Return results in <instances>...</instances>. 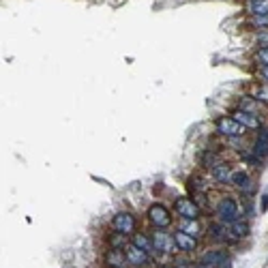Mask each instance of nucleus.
I'll list each match as a JSON object with an SVG mask.
<instances>
[{"label":"nucleus","instance_id":"obj_1","mask_svg":"<svg viewBox=\"0 0 268 268\" xmlns=\"http://www.w3.org/2000/svg\"><path fill=\"white\" fill-rule=\"evenodd\" d=\"M249 225L245 221H234V223H223V225H214L213 234H217V238H232V240H240L247 236Z\"/></svg>","mask_w":268,"mask_h":268},{"label":"nucleus","instance_id":"obj_2","mask_svg":"<svg viewBox=\"0 0 268 268\" xmlns=\"http://www.w3.org/2000/svg\"><path fill=\"white\" fill-rule=\"evenodd\" d=\"M238 204H236V200H232V198H223L217 204V217L223 221V223H234V221H238Z\"/></svg>","mask_w":268,"mask_h":268},{"label":"nucleus","instance_id":"obj_3","mask_svg":"<svg viewBox=\"0 0 268 268\" xmlns=\"http://www.w3.org/2000/svg\"><path fill=\"white\" fill-rule=\"evenodd\" d=\"M217 131L225 137H243L247 133V129L240 125V122L234 120L232 116H221L217 120Z\"/></svg>","mask_w":268,"mask_h":268},{"label":"nucleus","instance_id":"obj_4","mask_svg":"<svg viewBox=\"0 0 268 268\" xmlns=\"http://www.w3.org/2000/svg\"><path fill=\"white\" fill-rule=\"evenodd\" d=\"M200 262L206 268H232V260L223 251H206Z\"/></svg>","mask_w":268,"mask_h":268},{"label":"nucleus","instance_id":"obj_5","mask_svg":"<svg viewBox=\"0 0 268 268\" xmlns=\"http://www.w3.org/2000/svg\"><path fill=\"white\" fill-rule=\"evenodd\" d=\"M148 219L153 221V225L157 227V230H163V227H167L169 223H172V217H169L167 208L161 206V204H153L148 208Z\"/></svg>","mask_w":268,"mask_h":268},{"label":"nucleus","instance_id":"obj_6","mask_svg":"<svg viewBox=\"0 0 268 268\" xmlns=\"http://www.w3.org/2000/svg\"><path fill=\"white\" fill-rule=\"evenodd\" d=\"M153 245H155V251H159V253H172V251L176 249L174 234H167V232L157 230V232L153 234Z\"/></svg>","mask_w":268,"mask_h":268},{"label":"nucleus","instance_id":"obj_7","mask_svg":"<svg viewBox=\"0 0 268 268\" xmlns=\"http://www.w3.org/2000/svg\"><path fill=\"white\" fill-rule=\"evenodd\" d=\"M112 225L118 234H131L135 230V219H133V214H129V213H118L112 219Z\"/></svg>","mask_w":268,"mask_h":268},{"label":"nucleus","instance_id":"obj_8","mask_svg":"<svg viewBox=\"0 0 268 268\" xmlns=\"http://www.w3.org/2000/svg\"><path fill=\"white\" fill-rule=\"evenodd\" d=\"M176 213L185 219H198L200 217V208L193 200H187V198H180L176 200Z\"/></svg>","mask_w":268,"mask_h":268},{"label":"nucleus","instance_id":"obj_9","mask_svg":"<svg viewBox=\"0 0 268 268\" xmlns=\"http://www.w3.org/2000/svg\"><path fill=\"white\" fill-rule=\"evenodd\" d=\"M232 118L236 120V122H240L247 131L249 129H260V118L253 112H245V109H236V112L232 114Z\"/></svg>","mask_w":268,"mask_h":268},{"label":"nucleus","instance_id":"obj_10","mask_svg":"<svg viewBox=\"0 0 268 268\" xmlns=\"http://www.w3.org/2000/svg\"><path fill=\"white\" fill-rule=\"evenodd\" d=\"M125 253H127V260H129V262L135 264V266H146V264H148V260H150V258H148V253H146V251H142L140 247H135L133 243L125 247Z\"/></svg>","mask_w":268,"mask_h":268},{"label":"nucleus","instance_id":"obj_11","mask_svg":"<svg viewBox=\"0 0 268 268\" xmlns=\"http://www.w3.org/2000/svg\"><path fill=\"white\" fill-rule=\"evenodd\" d=\"M174 240H176V247H178L180 251H193L195 247H198V240H195V236H191V234L182 232L178 230L174 234Z\"/></svg>","mask_w":268,"mask_h":268},{"label":"nucleus","instance_id":"obj_12","mask_svg":"<svg viewBox=\"0 0 268 268\" xmlns=\"http://www.w3.org/2000/svg\"><path fill=\"white\" fill-rule=\"evenodd\" d=\"M232 169L227 163H217V165H213V178L217 182H232Z\"/></svg>","mask_w":268,"mask_h":268},{"label":"nucleus","instance_id":"obj_13","mask_svg":"<svg viewBox=\"0 0 268 268\" xmlns=\"http://www.w3.org/2000/svg\"><path fill=\"white\" fill-rule=\"evenodd\" d=\"M107 266H112V268H125V262H129L127 260V253H125V249H112L107 253Z\"/></svg>","mask_w":268,"mask_h":268},{"label":"nucleus","instance_id":"obj_14","mask_svg":"<svg viewBox=\"0 0 268 268\" xmlns=\"http://www.w3.org/2000/svg\"><path fill=\"white\" fill-rule=\"evenodd\" d=\"M253 155L256 157H266L268 155V129H262V133L258 135L256 146H253Z\"/></svg>","mask_w":268,"mask_h":268},{"label":"nucleus","instance_id":"obj_15","mask_svg":"<svg viewBox=\"0 0 268 268\" xmlns=\"http://www.w3.org/2000/svg\"><path fill=\"white\" fill-rule=\"evenodd\" d=\"M133 245H135V247H140L142 251H146L148 256H150V253H155V245H153V238L144 236V234H135V236H133Z\"/></svg>","mask_w":268,"mask_h":268},{"label":"nucleus","instance_id":"obj_16","mask_svg":"<svg viewBox=\"0 0 268 268\" xmlns=\"http://www.w3.org/2000/svg\"><path fill=\"white\" fill-rule=\"evenodd\" d=\"M247 9H249L251 15H266L268 0H249V2H247Z\"/></svg>","mask_w":268,"mask_h":268},{"label":"nucleus","instance_id":"obj_17","mask_svg":"<svg viewBox=\"0 0 268 268\" xmlns=\"http://www.w3.org/2000/svg\"><path fill=\"white\" fill-rule=\"evenodd\" d=\"M232 185L238 189H247L249 187V176H247L245 169H238V172L232 174Z\"/></svg>","mask_w":268,"mask_h":268},{"label":"nucleus","instance_id":"obj_18","mask_svg":"<svg viewBox=\"0 0 268 268\" xmlns=\"http://www.w3.org/2000/svg\"><path fill=\"white\" fill-rule=\"evenodd\" d=\"M182 232H187V234H191V236H198L200 234V223H198V219H185L182 221V227H180Z\"/></svg>","mask_w":268,"mask_h":268},{"label":"nucleus","instance_id":"obj_19","mask_svg":"<svg viewBox=\"0 0 268 268\" xmlns=\"http://www.w3.org/2000/svg\"><path fill=\"white\" fill-rule=\"evenodd\" d=\"M109 245H112V249H125V234H114L109 238Z\"/></svg>","mask_w":268,"mask_h":268},{"label":"nucleus","instance_id":"obj_20","mask_svg":"<svg viewBox=\"0 0 268 268\" xmlns=\"http://www.w3.org/2000/svg\"><path fill=\"white\" fill-rule=\"evenodd\" d=\"M256 101H258V103H264V106H268V86H266V84L256 90Z\"/></svg>","mask_w":268,"mask_h":268},{"label":"nucleus","instance_id":"obj_21","mask_svg":"<svg viewBox=\"0 0 268 268\" xmlns=\"http://www.w3.org/2000/svg\"><path fill=\"white\" fill-rule=\"evenodd\" d=\"M251 24L256 26V28H266V26H268V13H266V15H253Z\"/></svg>","mask_w":268,"mask_h":268},{"label":"nucleus","instance_id":"obj_22","mask_svg":"<svg viewBox=\"0 0 268 268\" xmlns=\"http://www.w3.org/2000/svg\"><path fill=\"white\" fill-rule=\"evenodd\" d=\"M256 60H258L260 64H264V67H266V64H268V45H264V48L258 52V54H256Z\"/></svg>","mask_w":268,"mask_h":268},{"label":"nucleus","instance_id":"obj_23","mask_svg":"<svg viewBox=\"0 0 268 268\" xmlns=\"http://www.w3.org/2000/svg\"><path fill=\"white\" fill-rule=\"evenodd\" d=\"M260 75H262L264 80L268 82V64H266V67H262V69H260Z\"/></svg>","mask_w":268,"mask_h":268},{"label":"nucleus","instance_id":"obj_24","mask_svg":"<svg viewBox=\"0 0 268 268\" xmlns=\"http://www.w3.org/2000/svg\"><path fill=\"white\" fill-rule=\"evenodd\" d=\"M169 268H180V266H169Z\"/></svg>","mask_w":268,"mask_h":268}]
</instances>
